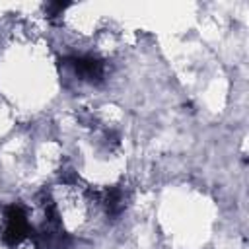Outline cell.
Returning <instances> with one entry per match:
<instances>
[{
    "mask_svg": "<svg viewBox=\"0 0 249 249\" xmlns=\"http://www.w3.org/2000/svg\"><path fill=\"white\" fill-rule=\"evenodd\" d=\"M101 202H103V206H105V210H107L109 216H117L124 208V196H123V193L119 189H109L103 195Z\"/></svg>",
    "mask_w": 249,
    "mask_h": 249,
    "instance_id": "obj_3",
    "label": "cell"
},
{
    "mask_svg": "<svg viewBox=\"0 0 249 249\" xmlns=\"http://www.w3.org/2000/svg\"><path fill=\"white\" fill-rule=\"evenodd\" d=\"M31 231L27 214L23 212L21 206L18 204H10L2 210V218H0V235L4 239V243L8 245H18L21 243Z\"/></svg>",
    "mask_w": 249,
    "mask_h": 249,
    "instance_id": "obj_1",
    "label": "cell"
},
{
    "mask_svg": "<svg viewBox=\"0 0 249 249\" xmlns=\"http://www.w3.org/2000/svg\"><path fill=\"white\" fill-rule=\"evenodd\" d=\"M74 74L80 78V80H86V82H99L103 78V62L93 58V56H70L66 60Z\"/></svg>",
    "mask_w": 249,
    "mask_h": 249,
    "instance_id": "obj_2",
    "label": "cell"
}]
</instances>
